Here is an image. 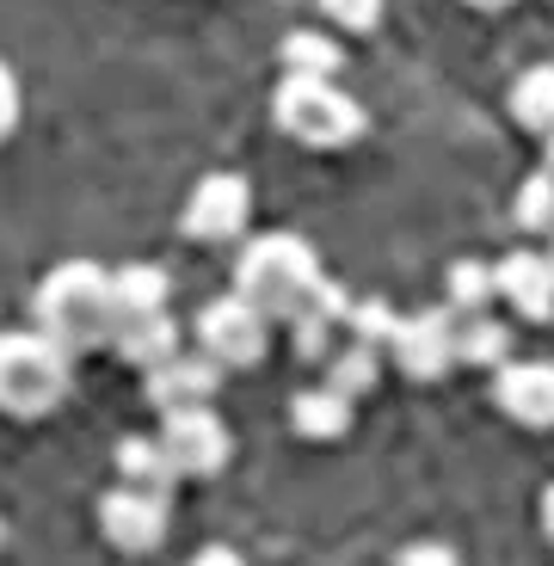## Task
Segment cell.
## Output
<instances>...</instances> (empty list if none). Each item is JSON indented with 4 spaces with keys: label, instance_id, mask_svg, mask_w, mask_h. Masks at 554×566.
<instances>
[{
    "label": "cell",
    "instance_id": "6da1fadb",
    "mask_svg": "<svg viewBox=\"0 0 554 566\" xmlns=\"http://www.w3.org/2000/svg\"><path fill=\"white\" fill-rule=\"evenodd\" d=\"M112 314H117L112 308V277H105L100 265H86V259L56 265L50 277H43V290H38V326H43V339L62 345V352L105 345Z\"/></svg>",
    "mask_w": 554,
    "mask_h": 566
},
{
    "label": "cell",
    "instance_id": "7a4b0ae2",
    "mask_svg": "<svg viewBox=\"0 0 554 566\" xmlns=\"http://www.w3.org/2000/svg\"><path fill=\"white\" fill-rule=\"evenodd\" d=\"M234 283H241V296L253 302L265 321L271 314L290 321V314H302L309 302H321V271H314V253L296 234H265V241H253L241 253V265H234Z\"/></svg>",
    "mask_w": 554,
    "mask_h": 566
},
{
    "label": "cell",
    "instance_id": "3957f363",
    "mask_svg": "<svg viewBox=\"0 0 554 566\" xmlns=\"http://www.w3.org/2000/svg\"><path fill=\"white\" fill-rule=\"evenodd\" d=\"M271 112H278V129H284V136L309 142V148H345V142H357V129H364L357 99H345L327 74H290V81L278 86Z\"/></svg>",
    "mask_w": 554,
    "mask_h": 566
},
{
    "label": "cell",
    "instance_id": "277c9868",
    "mask_svg": "<svg viewBox=\"0 0 554 566\" xmlns=\"http://www.w3.org/2000/svg\"><path fill=\"white\" fill-rule=\"evenodd\" d=\"M69 395V364L62 345H50L43 333H7L0 339V407L19 419H38Z\"/></svg>",
    "mask_w": 554,
    "mask_h": 566
},
{
    "label": "cell",
    "instance_id": "5b68a950",
    "mask_svg": "<svg viewBox=\"0 0 554 566\" xmlns=\"http://www.w3.org/2000/svg\"><path fill=\"white\" fill-rule=\"evenodd\" d=\"M198 339L222 369L259 364V357H265V314H259L247 296H222V302H210V308L198 314Z\"/></svg>",
    "mask_w": 554,
    "mask_h": 566
},
{
    "label": "cell",
    "instance_id": "8992f818",
    "mask_svg": "<svg viewBox=\"0 0 554 566\" xmlns=\"http://www.w3.org/2000/svg\"><path fill=\"white\" fill-rule=\"evenodd\" d=\"M160 450L179 474H216V468H228V424L210 407H173Z\"/></svg>",
    "mask_w": 554,
    "mask_h": 566
},
{
    "label": "cell",
    "instance_id": "52a82bcc",
    "mask_svg": "<svg viewBox=\"0 0 554 566\" xmlns=\"http://www.w3.org/2000/svg\"><path fill=\"white\" fill-rule=\"evenodd\" d=\"M100 530L112 536V548H124V554L160 548V536H167V499L143 493V486H117L100 505Z\"/></svg>",
    "mask_w": 554,
    "mask_h": 566
},
{
    "label": "cell",
    "instance_id": "ba28073f",
    "mask_svg": "<svg viewBox=\"0 0 554 566\" xmlns=\"http://www.w3.org/2000/svg\"><path fill=\"white\" fill-rule=\"evenodd\" d=\"M216 382H222V364H216L210 352H203V357L167 352L160 364H148V400H155L160 412H173V407H203V400L216 395Z\"/></svg>",
    "mask_w": 554,
    "mask_h": 566
},
{
    "label": "cell",
    "instance_id": "9c48e42d",
    "mask_svg": "<svg viewBox=\"0 0 554 566\" xmlns=\"http://www.w3.org/2000/svg\"><path fill=\"white\" fill-rule=\"evenodd\" d=\"M241 222H247V179L241 172H210L191 191V203H185V234H198V241H228Z\"/></svg>",
    "mask_w": 554,
    "mask_h": 566
},
{
    "label": "cell",
    "instance_id": "30bf717a",
    "mask_svg": "<svg viewBox=\"0 0 554 566\" xmlns=\"http://www.w3.org/2000/svg\"><path fill=\"white\" fill-rule=\"evenodd\" d=\"M388 345H395L400 369L419 376V382H431V376H443V369L456 364V352H450V314H412V321H395V326H388Z\"/></svg>",
    "mask_w": 554,
    "mask_h": 566
},
{
    "label": "cell",
    "instance_id": "8fae6325",
    "mask_svg": "<svg viewBox=\"0 0 554 566\" xmlns=\"http://www.w3.org/2000/svg\"><path fill=\"white\" fill-rule=\"evenodd\" d=\"M493 290L512 302L524 321H548L554 314V265L542 253H505L493 265Z\"/></svg>",
    "mask_w": 554,
    "mask_h": 566
},
{
    "label": "cell",
    "instance_id": "7c38bea8",
    "mask_svg": "<svg viewBox=\"0 0 554 566\" xmlns=\"http://www.w3.org/2000/svg\"><path fill=\"white\" fill-rule=\"evenodd\" d=\"M105 339L117 345V357L129 364H160L167 352H179V326H173L167 308H143V314H112V333Z\"/></svg>",
    "mask_w": 554,
    "mask_h": 566
},
{
    "label": "cell",
    "instance_id": "4fadbf2b",
    "mask_svg": "<svg viewBox=\"0 0 554 566\" xmlns=\"http://www.w3.org/2000/svg\"><path fill=\"white\" fill-rule=\"evenodd\" d=\"M499 407L518 424H554V364H505L499 369Z\"/></svg>",
    "mask_w": 554,
    "mask_h": 566
},
{
    "label": "cell",
    "instance_id": "5bb4252c",
    "mask_svg": "<svg viewBox=\"0 0 554 566\" xmlns=\"http://www.w3.org/2000/svg\"><path fill=\"white\" fill-rule=\"evenodd\" d=\"M450 352L462 364H499L512 345H505V326L487 321V308H450Z\"/></svg>",
    "mask_w": 554,
    "mask_h": 566
},
{
    "label": "cell",
    "instance_id": "9a60e30c",
    "mask_svg": "<svg viewBox=\"0 0 554 566\" xmlns=\"http://www.w3.org/2000/svg\"><path fill=\"white\" fill-rule=\"evenodd\" d=\"M290 424H296L302 438H345L352 400H345L339 388H302L296 407H290Z\"/></svg>",
    "mask_w": 554,
    "mask_h": 566
},
{
    "label": "cell",
    "instance_id": "2e32d148",
    "mask_svg": "<svg viewBox=\"0 0 554 566\" xmlns=\"http://www.w3.org/2000/svg\"><path fill=\"white\" fill-rule=\"evenodd\" d=\"M117 468H124V486H143V493H160V499H167V486L179 481V468L167 462V450L148 443V438L117 443Z\"/></svg>",
    "mask_w": 554,
    "mask_h": 566
},
{
    "label": "cell",
    "instance_id": "e0dca14e",
    "mask_svg": "<svg viewBox=\"0 0 554 566\" xmlns=\"http://www.w3.org/2000/svg\"><path fill=\"white\" fill-rule=\"evenodd\" d=\"M112 308L117 314L167 308V271H160V265H124L112 277Z\"/></svg>",
    "mask_w": 554,
    "mask_h": 566
},
{
    "label": "cell",
    "instance_id": "ac0fdd59",
    "mask_svg": "<svg viewBox=\"0 0 554 566\" xmlns=\"http://www.w3.org/2000/svg\"><path fill=\"white\" fill-rule=\"evenodd\" d=\"M512 112L524 129H548L554 124V69H530L512 86Z\"/></svg>",
    "mask_w": 554,
    "mask_h": 566
},
{
    "label": "cell",
    "instance_id": "d6986e66",
    "mask_svg": "<svg viewBox=\"0 0 554 566\" xmlns=\"http://www.w3.org/2000/svg\"><path fill=\"white\" fill-rule=\"evenodd\" d=\"M339 43H327V38H309V31H296V38H284V69L290 74H339Z\"/></svg>",
    "mask_w": 554,
    "mask_h": 566
},
{
    "label": "cell",
    "instance_id": "ffe728a7",
    "mask_svg": "<svg viewBox=\"0 0 554 566\" xmlns=\"http://www.w3.org/2000/svg\"><path fill=\"white\" fill-rule=\"evenodd\" d=\"M327 357H333V352H327ZM369 382H376V345L357 339V345H345V352L333 357V382H327V388H339L345 400H357Z\"/></svg>",
    "mask_w": 554,
    "mask_h": 566
},
{
    "label": "cell",
    "instance_id": "44dd1931",
    "mask_svg": "<svg viewBox=\"0 0 554 566\" xmlns=\"http://www.w3.org/2000/svg\"><path fill=\"white\" fill-rule=\"evenodd\" d=\"M487 296H493V271L474 259L450 265V308H487Z\"/></svg>",
    "mask_w": 554,
    "mask_h": 566
},
{
    "label": "cell",
    "instance_id": "7402d4cb",
    "mask_svg": "<svg viewBox=\"0 0 554 566\" xmlns=\"http://www.w3.org/2000/svg\"><path fill=\"white\" fill-rule=\"evenodd\" d=\"M518 222L524 228H554V172L548 167L518 191Z\"/></svg>",
    "mask_w": 554,
    "mask_h": 566
},
{
    "label": "cell",
    "instance_id": "603a6c76",
    "mask_svg": "<svg viewBox=\"0 0 554 566\" xmlns=\"http://www.w3.org/2000/svg\"><path fill=\"white\" fill-rule=\"evenodd\" d=\"M321 7H327V19H339L345 31H369L383 19V0H321Z\"/></svg>",
    "mask_w": 554,
    "mask_h": 566
},
{
    "label": "cell",
    "instance_id": "cb8c5ba5",
    "mask_svg": "<svg viewBox=\"0 0 554 566\" xmlns=\"http://www.w3.org/2000/svg\"><path fill=\"white\" fill-rule=\"evenodd\" d=\"M345 321L357 326V339H388V326H395V314L383 308V302H357V308H345Z\"/></svg>",
    "mask_w": 554,
    "mask_h": 566
},
{
    "label": "cell",
    "instance_id": "d4e9b609",
    "mask_svg": "<svg viewBox=\"0 0 554 566\" xmlns=\"http://www.w3.org/2000/svg\"><path fill=\"white\" fill-rule=\"evenodd\" d=\"M13 117H19V81L7 69H0V136L13 129Z\"/></svg>",
    "mask_w": 554,
    "mask_h": 566
},
{
    "label": "cell",
    "instance_id": "484cf974",
    "mask_svg": "<svg viewBox=\"0 0 554 566\" xmlns=\"http://www.w3.org/2000/svg\"><path fill=\"white\" fill-rule=\"evenodd\" d=\"M400 560H456V554H450V548H438V542H426V548H407Z\"/></svg>",
    "mask_w": 554,
    "mask_h": 566
},
{
    "label": "cell",
    "instance_id": "4316f807",
    "mask_svg": "<svg viewBox=\"0 0 554 566\" xmlns=\"http://www.w3.org/2000/svg\"><path fill=\"white\" fill-rule=\"evenodd\" d=\"M542 530H548V536H554V486H548V493H542Z\"/></svg>",
    "mask_w": 554,
    "mask_h": 566
},
{
    "label": "cell",
    "instance_id": "83f0119b",
    "mask_svg": "<svg viewBox=\"0 0 554 566\" xmlns=\"http://www.w3.org/2000/svg\"><path fill=\"white\" fill-rule=\"evenodd\" d=\"M542 136H548V172H554V124H548V129H542Z\"/></svg>",
    "mask_w": 554,
    "mask_h": 566
},
{
    "label": "cell",
    "instance_id": "f1b7e54d",
    "mask_svg": "<svg viewBox=\"0 0 554 566\" xmlns=\"http://www.w3.org/2000/svg\"><path fill=\"white\" fill-rule=\"evenodd\" d=\"M474 7H505V0H474Z\"/></svg>",
    "mask_w": 554,
    "mask_h": 566
},
{
    "label": "cell",
    "instance_id": "f546056e",
    "mask_svg": "<svg viewBox=\"0 0 554 566\" xmlns=\"http://www.w3.org/2000/svg\"><path fill=\"white\" fill-rule=\"evenodd\" d=\"M548 265H554V259H548Z\"/></svg>",
    "mask_w": 554,
    "mask_h": 566
}]
</instances>
